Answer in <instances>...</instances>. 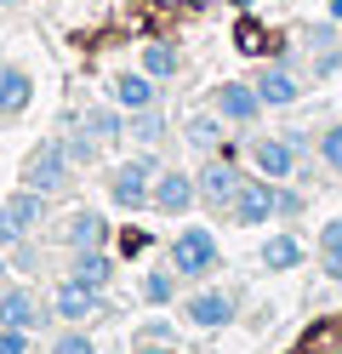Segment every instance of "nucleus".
Returning <instances> with one entry per match:
<instances>
[{
  "label": "nucleus",
  "instance_id": "27",
  "mask_svg": "<svg viewBox=\"0 0 342 354\" xmlns=\"http://www.w3.org/2000/svg\"><path fill=\"white\" fill-rule=\"evenodd\" d=\"M17 240H29V229H23V223H17V212H12L6 201H0V246H6V252H12V246H17Z\"/></svg>",
  "mask_w": 342,
  "mask_h": 354
},
{
  "label": "nucleus",
  "instance_id": "35",
  "mask_svg": "<svg viewBox=\"0 0 342 354\" xmlns=\"http://www.w3.org/2000/svg\"><path fill=\"white\" fill-rule=\"evenodd\" d=\"M0 63H6V57H0Z\"/></svg>",
  "mask_w": 342,
  "mask_h": 354
},
{
  "label": "nucleus",
  "instance_id": "32",
  "mask_svg": "<svg viewBox=\"0 0 342 354\" xmlns=\"http://www.w3.org/2000/svg\"><path fill=\"white\" fill-rule=\"evenodd\" d=\"M137 354H171V348L160 343V337H143V343H137Z\"/></svg>",
  "mask_w": 342,
  "mask_h": 354
},
{
  "label": "nucleus",
  "instance_id": "28",
  "mask_svg": "<svg viewBox=\"0 0 342 354\" xmlns=\"http://www.w3.org/2000/svg\"><path fill=\"white\" fill-rule=\"evenodd\" d=\"M0 354H29V331L23 326H0Z\"/></svg>",
  "mask_w": 342,
  "mask_h": 354
},
{
  "label": "nucleus",
  "instance_id": "19",
  "mask_svg": "<svg viewBox=\"0 0 342 354\" xmlns=\"http://www.w3.org/2000/svg\"><path fill=\"white\" fill-rule=\"evenodd\" d=\"M126 138H137V143H160V138H166V109H160V103L137 109V115L126 120Z\"/></svg>",
  "mask_w": 342,
  "mask_h": 354
},
{
  "label": "nucleus",
  "instance_id": "4",
  "mask_svg": "<svg viewBox=\"0 0 342 354\" xmlns=\"http://www.w3.org/2000/svg\"><path fill=\"white\" fill-rule=\"evenodd\" d=\"M234 315H240L234 292H217V286H200V292L182 297V320H189L194 331H222Z\"/></svg>",
  "mask_w": 342,
  "mask_h": 354
},
{
  "label": "nucleus",
  "instance_id": "34",
  "mask_svg": "<svg viewBox=\"0 0 342 354\" xmlns=\"http://www.w3.org/2000/svg\"><path fill=\"white\" fill-rule=\"evenodd\" d=\"M0 252H6V246H0ZM0 274H6V257H0Z\"/></svg>",
  "mask_w": 342,
  "mask_h": 354
},
{
  "label": "nucleus",
  "instance_id": "20",
  "mask_svg": "<svg viewBox=\"0 0 342 354\" xmlns=\"http://www.w3.org/2000/svg\"><path fill=\"white\" fill-rule=\"evenodd\" d=\"M6 206L17 212V223H23V229H35L40 217H46V194H40V189H29V183H17V189L6 194Z\"/></svg>",
  "mask_w": 342,
  "mask_h": 354
},
{
  "label": "nucleus",
  "instance_id": "25",
  "mask_svg": "<svg viewBox=\"0 0 342 354\" xmlns=\"http://www.w3.org/2000/svg\"><path fill=\"white\" fill-rule=\"evenodd\" d=\"M52 354H97V343H91V337H86V331H80V326H68V331H63V337L52 343Z\"/></svg>",
  "mask_w": 342,
  "mask_h": 354
},
{
  "label": "nucleus",
  "instance_id": "26",
  "mask_svg": "<svg viewBox=\"0 0 342 354\" xmlns=\"http://www.w3.org/2000/svg\"><path fill=\"white\" fill-rule=\"evenodd\" d=\"M274 217H285V223H291V217H303V194L285 189V183H274Z\"/></svg>",
  "mask_w": 342,
  "mask_h": 354
},
{
  "label": "nucleus",
  "instance_id": "8",
  "mask_svg": "<svg viewBox=\"0 0 342 354\" xmlns=\"http://www.w3.org/2000/svg\"><path fill=\"white\" fill-rule=\"evenodd\" d=\"M52 308H57V315H63L68 326H86V320H97L103 292H97V286H86V280H75V274H63V286H57Z\"/></svg>",
  "mask_w": 342,
  "mask_h": 354
},
{
  "label": "nucleus",
  "instance_id": "36",
  "mask_svg": "<svg viewBox=\"0 0 342 354\" xmlns=\"http://www.w3.org/2000/svg\"><path fill=\"white\" fill-rule=\"evenodd\" d=\"M97 354H103V348H97Z\"/></svg>",
  "mask_w": 342,
  "mask_h": 354
},
{
  "label": "nucleus",
  "instance_id": "23",
  "mask_svg": "<svg viewBox=\"0 0 342 354\" xmlns=\"http://www.w3.org/2000/svg\"><path fill=\"white\" fill-rule=\"evenodd\" d=\"M217 126H222V115L211 109V115H194L189 126H182V138H189L194 149H211V143H217Z\"/></svg>",
  "mask_w": 342,
  "mask_h": 354
},
{
  "label": "nucleus",
  "instance_id": "5",
  "mask_svg": "<svg viewBox=\"0 0 342 354\" xmlns=\"http://www.w3.org/2000/svg\"><path fill=\"white\" fill-rule=\"evenodd\" d=\"M228 217L240 229H257V223H274V177H245L240 194L228 201Z\"/></svg>",
  "mask_w": 342,
  "mask_h": 354
},
{
  "label": "nucleus",
  "instance_id": "22",
  "mask_svg": "<svg viewBox=\"0 0 342 354\" xmlns=\"http://www.w3.org/2000/svg\"><path fill=\"white\" fill-rule=\"evenodd\" d=\"M177 280H182V274L171 269V263H166V269H149V274H143V297H149L154 308H166V303H177Z\"/></svg>",
  "mask_w": 342,
  "mask_h": 354
},
{
  "label": "nucleus",
  "instance_id": "18",
  "mask_svg": "<svg viewBox=\"0 0 342 354\" xmlns=\"http://www.w3.org/2000/svg\"><path fill=\"white\" fill-rule=\"evenodd\" d=\"M177 69H182V57H177V46H171V40H149V46H143V75L171 80Z\"/></svg>",
  "mask_w": 342,
  "mask_h": 354
},
{
  "label": "nucleus",
  "instance_id": "24",
  "mask_svg": "<svg viewBox=\"0 0 342 354\" xmlns=\"http://www.w3.org/2000/svg\"><path fill=\"white\" fill-rule=\"evenodd\" d=\"M319 160H325V171H336V177H342V120L319 131Z\"/></svg>",
  "mask_w": 342,
  "mask_h": 354
},
{
  "label": "nucleus",
  "instance_id": "3",
  "mask_svg": "<svg viewBox=\"0 0 342 354\" xmlns=\"http://www.w3.org/2000/svg\"><path fill=\"white\" fill-rule=\"evenodd\" d=\"M149 194H154V154H137V160L108 171V201L120 212H143Z\"/></svg>",
  "mask_w": 342,
  "mask_h": 354
},
{
  "label": "nucleus",
  "instance_id": "15",
  "mask_svg": "<svg viewBox=\"0 0 342 354\" xmlns=\"http://www.w3.org/2000/svg\"><path fill=\"white\" fill-rule=\"evenodd\" d=\"M63 246H68V252L108 246V223H103V212H75V217L63 223Z\"/></svg>",
  "mask_w": 342,
  "mask_h": 354
},
{
  "label": "nucleus",
  "instance_id": "2",
  "mask_svg": "<svg viewBox=\"0 0 342 354\" xmlns=\"http://www.w3.org/2000/svg\"><path fill=\"white\" fill-rule=\"evenodd\" d=\"M68 171H75L68 143H63V138H46L29 160H23V183L40 189V194H63V189H68Z\"/></svg>",
  "mask_w": 342,
  "mask_h": 354
},
{
  "label": "nucleus",
  "instance_id": "31",
  "mask_svg": "<svg viewBox=\"0 0 342 354\" xmlns=\"http://www.w3.org/2000/svg\"><path fill=\"white\" fill-rule=\"evenodd\" d=\"M319 246H342V217H331V223L319 229Z\"/></svg>",
  "mask_w": 342,
  "mask_h": 354
},
{
  "label": "nucleus",
  "instance_id": "17",
  "mask_svg": "<svg viewBox=\"0 0 342 354\" xmlns=\"http://www.w3.org/2000/svg\"><path fill=\"white\" fill-rule=\"evenodd\" d=\"M296 263H303V240H296V234H268V240H263V269L291 274Z\"/></svg>",
  "mask_w": 342,
  "mask_h": 354
},
{
  "label": "nucleus",
  "instance_id": "6",
  "mask_svg": "<svg viewBox=\"0 0 342 354\" xmlns=\"http://www.w3.org/2000/svg\"><path fill=\"white\" fill-rule=\"evenodd\" d=\"M211 109H217V115H222L228 126H251V120H257L268 103L257 97V86H251V80H222L217 92H211Z\"/></svg>",
  "mask_w": 342,
  "mask_h": 354
},
{
  "label": "nucleus",
  "instance_id": "33",
  "mask_svg": "<svg viewBox=\"0 0 342 354\" xmlns=\"http://www.w3.org/2000/svg\"><path fill=\"white\" fill-rule=\"evenodd\" d=\"M0 6H23V0H0Z\"/></svg>",
  "mask_w": 342,
  "mask_h": 354
},
{
  "label": "nucleus",
  "instance_id": "11",
  "mask_svg": "<svg viewBox=\"0 0 342 354\" xmlns=\"http://www.w3.org/2000/svg\"><path fill=\"white\" fill-rule=\"evenodd\" d=\"M194 183H200V201H205V206H222V212H228V201L240 194V183H245V177L228 166V160H211V166H200V177H194Z\"/></svg>",
  "mask_w": 342,
  "mask_h": 354
},
{
  "label": "nucleus",
  "instance_id": "21",
  "mask_svg": "<svg viewBox=\"0 0 342 354\" xmlns=\"http://www.w3.org/2000/svg\"><path fill=\"white\" fill-rule=\"evenodd\" d=\"M126 109H86V115H80V126L91 131V138H97V143H108V138H126Z\"/></svg>",
  "mask_w": 342,
  "mask_h": 354
},
{
  "label": "nucleus",
  "instance_id": "9",
  "mask_svg": "<svg viewBox=\"0 0 342 354\" xmlns=\"http://www.w3.org/2000/svg\"><path fill=\"white\" fill-rule=\"evenodd\" d=\"M251 86H257V97L268 103V109H291L296 103V75H291V63H263L257 75H251Z\"/></svg>",
  "mask_w": 342,
  "mask_h": 354
},
{
  "label": "nucleus",
  "instance_id": "1",
  "mask_svg": "<svg viewBox=\"0 0 342 354\" xmlns=\"http://www.w3.org/2000/svg\"><path fill=\"white\" fill-rule=\"evenodd\" d=\"M166 263H171L182 280H205V274H217V269H222V246H217V234L205 229V223H189V229H177V234H171Z\"/></svg>",
  "mask_w": 342,
  "mask_h": 354
},
{
  "label": "nucleus",
  "instance_id": "30",
  "mask_svg": "<svg viewBox=\"0 0 342 354\" xmlns=\"http://www.w3.org/2000/svg\"><path fill=\"white\" fill-rule=\"evenodd\" d=\"M68 143V154H75V160H97V138H91V131H80V138H63Z\"/></svg>",
  "mask_w": 342,
  "mask_h": 354
},
{
  "label": "nucleus",
  "instance_id": "12",
  "mask_svg": "<svg viewBox=\"0 0 342 354\" xmlns=\"http://www.w3.org/2000/svg\"><path fill=\"white\" fill-rule=\"evenodd\" d=\"M108 103H114V109H126V115H137V109L160 103V97H154V75H143V69L114 75V80H108Z\"/></svg>",
  "mask_w": 342,
  "mask_h": 354
},
{
  "label": "nucleus",
  "instance_id": "14",
  "mask_svg": "<svg viewBox=\"0 0 342 354\" xmlns=\"http://www.w3.org/2000/svg\"><path fill=\"white\" fill-rule=\"evenodd\" d=\"M68 274H75V280H86V286H97V292H108V280H114V257H108V246L68 252Z\"/></svg>",
  "mask_w": 342,
  "mask_h": 354
},
{
  "label": "nucleus",
  "instance_id": "29",
  "mask_svg": "<svg viewBox=\"0 0 342 354\" xmlns=\"http://www.w3.org/2000/svg\"><path fill=\"white\" fill-rule=\"evenodd\" d=\"M319 269H325V280L342 286V246H319Z\"/></svg>",
  "mask_w": 342,
  "mask_h": 354
},
{
  "label": "nucleus",
  "instance_id": "7",
  "mask_svg": "<svg viewBox=\"0 0 342 354\" xmlns=\"http://www.w3.org/2000/svg\"><path fill=\"white\" fill-rule=\"evenodd\" d=\"M200 201V183L189 171H154V194H149V206L154 212H166V217H182Z\"/></svg>",
  "mask_w": 342,
  "mask_h": 354
},
{
  "label": "nucleus",
  "instance_id": "10",
  "mask_svg": "<svg viewBox=\"0 0 342 354\" xmlns=\"http://www.w3.org/2000/svg\"><path fill=\"white\" fill-rule=\"evenodd\" d=\"M296 154H303V149H296L291 138H257V143H251V160H257V171L274 177V183L296 171Z\"/></svg>",
  "mask_w": 342,
  "mask_h": 354
},
{
  "label": "nucleus",
  "instance_id": "16",
  "mask_svg": "<svg viewBox=\"0 0 342 354\" xmlns=\"http://www.w3.org/2000/svg\"><path fill=\"white\" fill-rule=\"evenodd\" d=\"M35 97V80L29 69H12V63H0V115H23Z\"/></svg>",
  "mask_w": 342,
  "mask_h": 354
},
{
  "label": "nucleus",
  "instance_id": "13",
  "mask_svg": "<svg viewBox=\"0 0 342 354\" xmlns=\"http://www.w3.org/2000/svg\"><path fill=\"white\" fill-rule=\"evenodd\" d=\"M0 326H23V331L46 326V315H40L35 292H23V286H0Z\"/></svg>",
  "mask_w": 342,
  "mask_h": 354
}]
</instances>
